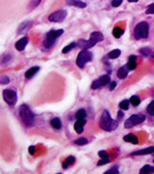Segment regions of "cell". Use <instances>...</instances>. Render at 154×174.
<instances>
[{
  "mask_svg": "<svg viewBox=\"0 0 154 174\" xmlns=\"http://www.w3.org/2000/svg\"><path fill=\"white\" fill-rule=\"evenodd\" d=\"M19 115L22 124L27 127H31L34 124V114L27 104H21L19 109Z\"/></svg>",
  "mask_w": 154,
  "mask_h": 174,
  "instance_id": "1",
  "label": "cell"
},
{
  "mask_svg": "<svg viewBox=\"0 0 154 174\" xmlns=\"http://www.w3.org/2000/svg\"><path fill=\"white\" fill-rule=\"evenodd\" d=\"M99 125L102 130L106 131H112L118 127L119 122L111 118V114L109 113L108 110H104L99 119Z\"/></svg>",
  "mask_w": 154,
  "mask_h": 174,
  "instance_id": "2",
  "label": "cell"
},
{
  "mask_svg": "<svg viewBox=\"0 0 154 174\" xmlns=\"http://www.w3.org/2000/svg\"><path fill=\"white\" fill-rule=\"evenodd\" d=\"M104 39V37L102 33L100 32H93L90 34V37L88 40H84L81 39L77 43V46L79 48H81L82 49H89L91 48H93L95 45L98 44V42L102 41Z\"/></svg>",
  "mask_w": 154,
  "mask_h": 174,
  "instance_id": "3",
  "label": "cell"
},
{
  "mask_svg": "<svg viewBox=\"0 0 154 174\" xmlns=\"http://www.w3.org/2000/svg\"><path fill=\"white\" fill-rule=\"evenodd\" d=\"M63 32L64 31L62 30V29H58V30H51V31H49L48 33L46 34V37L44 39V42H43L44 48L46 49H51L53 46H54L56 39L60 37L61 34H63Z\"/></svg>",
  "mask_w": 154,
  "mask_h": 174,
  "instance_id": "4",
  "label": "cell"
},
{
  "mask_svg": "<svg viewBox=\"0 0 154 174\" xmlns=\"http://www.w3.org/2000/svg\"><path fill=\"white\" fill-rule=\"evenodd\" d=\"M149 31H150V25L147 21H141L135 27L134 30V36L137 40L144 39L149 37Z\"/></svg>",
  "mask_w": 154,
  "mask_h": 174,
  "instance_id": "5",
  "label": "cell"
},
{
  "mask_svg": "<svg viewBox=\"0 0 154 174\" xmlns=\"http://www.w3.org/2000/svg\"><path fill=\"white\" fill-rule=\"evenodd\" d=\"M93 59V54L88 49H82L76 59V64L79 68H84L87 62H91Z\"/></svg>",
  "mask_w": 154,
  "mask_h": 174,
  "instance_id": "6",
  "label": "cell"
},
{
  "mask_svg": "<svg viewBox=\"0 0 154 174\" xmlns=\"http://www.w3.org/2000/svg\"><path fill=\"white\" fill-rule=\"evenodd\" d=\"M146 120V117L141 114H135L131 115L129 118H127L124 122V127L125 129H131V127L143 123Z\"/></svg>",
  "mask_w": 154,
  "mask_h": 174,
  "instance_id": "7",
  "label": "cell"
},
{
  "mask_svg": "<svg viewBox=\"0 0 154 174\" xmlns=\"http://www.w3.org/2000/svg\"><path fill=\"white\" fill-rule=\"evenodd\" d=\"M3 99L9 105H15L18 101V96L15 90H5L3 91Z\"/></svg>",
  "mask_w": 154,
  "mask_h": 174,
  "instance_id": "8",
  "label": "cell"
},
{
  "mask_svg": "<svg viewBox=\"0 0 154 174\" xmlns=\"http://www.w3.org/2000/svg\"><path fill=\"white\" fill-rule=\"evenodd\" d=\"M110 83H111L110 75L104 74V75H102V77H100L99 78H98V79H96L94 81V82L92 83V85H91V89L92 90H98V89L102 88V87L107 86Z\"/></svg>",
  "mask_w": 154,
  "mask_h": 174,
  "instance_id": "9",
  "label": "cell"
},
{
  "mask_svg": "<svg viewBox=\"0 0 154 174\" xmlns=\"http://www.w3.org/2000/svg\"><path fill=\"white\" fill-rule=\"evenodd\" d=\"M67 16V12L66 10L64 9H61V10H57L54 11L53 13H51L48 16V20L49 21L52 22H61Z\"/></svg>",
  "mask_w": 154,
  "mask_h": 174,
  "instance_id": "10",
  "label": "cell"
},
{
  "mask_svg": "<svg viewBox=\"0 0 154 174\" xmlns=\"http://www.w3.org/2000/svg\"><path fill=\"white\" fill-rule=\"evenodd\" d=\"M29 41V38L27 37H23L21 39H19L18 41L15 43V49L19 51H22L23 49H25V47L28 44Z\"/></svg>",
  "mask_w": 154,
  "mask_h": 174,
  "instance_id": "11",
  "label": "cell"
},
{
  "mask_svg": "<svg viewBox=\"0 0 154 174\" xmlns=\"http://www.w3.org/2000/svg\"><path fill=\"white\" fill-rule=\"evenodd\" d=\"M86 124V118H81V119H77V121L74 123V130L81 134V133L84 131V127Z\"/></svg>",
  "mask_w": 154,
  "mask_h": 174,
  "instance_id": "12",
  "label": "cell"
},
{
  "mask_svg": "<svg viewBox=\"0 0 154 174\" xmlns=\"http://www.w3.org/2000/svg\"><path fill=\"white\" fill-rule=\"evenodd\" d=\"M32 24L33 22L30 21H23L21 22V24H20L19 28H18V34H24L26 33L29 29H30L32 27Z\"/></svg>",
  "mask_w": 154,
  "mask_h": 174,
  "instance_id": "13",
  "label": "cell"
},
{
  "mask_svg": "<svg viewBox=\"0 0 154 174\" xmlns=\"http://www.w3.org/2000/svg\"><path fill=\"white\" fill-rule=\"evenodd\" d=\"M150 154H154V146L135 151V152H133L131 154V155H150Z\"/></svg>",
  "mask_w": 154,
  "mask_h": 174,
  "instance_id": "14",
  "label": "cell"
},
{
  "mask_svg": "<svg viewBox=\"0 0 154 174\" xmlns=\"http://www.w3.org/2000/svg\"><path fill=\"white\" fill-rule=\"evenodd\" d=\"M66 3L69 6H73L76 8H80V9H85L86 8V3H85L82 0H66Z\"/></svg>",
  "mask_w": 154,
  "mask_h": 174,
  "instance_id": "15",
  "label": "cell"
},
{
  "mask_svg": "<svg viewBox=\"0 0 154 174\" xmlns=\"http://www.w3.org/2000/svg\"><path fill=\"white\" fill-rule=\"evenodd\" d=\"M137 57H135V55H131L129 56L128 58V62H127V67L129 70H135V68H137Z\"/></svg>",
  "mask_w": 154,
  "mask_h": 174,
  "instance_id": "16",
  "label": "cell"
},
{
  "mask_svg": "<svg viewBox=\"0 0 154 174\" xmlns=\"http://www.w3.org/2000/svg\"><path fill=\"white\" fill-rule=\"evenodd\" d=\"M40 70V67L38 66H34V67H31L30 69H28V70L25 72L24 74V77L27 78V79H31L34 74H36L37 72Z\"/></svg>",
  "mask_w": 154,
  "mask_h": 174,
  "instance_id": "17",
  "label": "cell"
},
{
  "mask_svg": "<svg viewBox=\"0 0 154 174\" xmlns=\"http://www.w3.org/2000/svg\"><path fill=\"white\" fill-rule=\"evenodd\" d=\"M128 71H129V69L127 67V64L124 65V66H122L119 69V70H118V72H117V77H119L120 79L126 78L127 74H128Z\"/></svg>",
  "mask_w": 154,
  "mask_h": 174,
  "instance_id": "18",
  "label": "cell"
},
{
  "mask_svg": "<svg viewBox=\"0 0 154 174\" xmlns=\"http://www.w3.org/2000/svg\"><path fill=\"white\" fill-rule=\"evenodd\" d=\"M123 141L126 142H131L133 144H138V138L132 134V133H129V134L125 135L123 137Z\"/></svg>",
  "mask_w": 154,
  "mask_h": 174,
  "instance_id": "19",
  "label": "cell"
},
{
  "mask_svg": "<svg viewBox=\"0 0 154 174\" xmlns=\"http://www.w3.org/2000/svg\"><path fill=\"white\" fill-rule=\"evenodd\" d=\"M50 125L51 127H53V129H55V130H61V127H62V123H61V119L58 118V117H54V118H52L51 121H50Z\"/></svg>",
  "mask_w": 154,
  "mask_h": 174,
  "instance_id": "20",
  "label": "cell"
},
{
  "mask_svg": "<svg viewBox=\"0 0 154 174\" xmlns=\"http://www.w3.org/2000/svg\"><path fill=\"white\" fill-rule=\"evenodd\" d=\"M74 162H75V158H74V156H73V155H70L64 160V162L62 163V168L66 170V169H68L70 166L73 165Z\"/></svg>",
  "mask_w": 154,
  "mask_h": 174,
  "instance_id": "21",
  "label": "cell"
},
{
  "mask_svg": "<svg viewBox=\"0 0 154 174\" xmlns=\"http://www.w3.org/2000/svg\"><path fill=\"white\" fill-rule=\"evenodd\" d=\"M154 173V167L150 165H145L141 168L139 174H153Z\"/></svg>",
  "mask_w": 154,
  "mask_h": 174,
  "instance_id": "22",
  "label": "cell"
},
{
  "mask_svg": "<svg viewBox=\"0 0 154 174\" xmlns=\"http://www.w3.org/2000/svg\"><path fill=\"white\" fill-rule=\"evenodd\" d=\"M120 55H121V50L118 49H115L113 50H111V52H109L108 58L111 60H114V59H117Z\"/></svg>",
  "mask_w": 154,
  "mask_h": 174,
  "instance_id": "23",
  "label": "cell"
},
{
  "mask_svg": "<svg viewBox=\"0 0 154 174\" xmlns=\"http://www.w3.org/2000/svg\"><path fill=\"white\" fill-rule=\"evenodd\" d=\"M124 33V30L120 27H115L113 29V31H112V34H113V37L115 38H120Z\"/></svg>",
  "mask_w": 154,
  "mask_h": 174,
  "instance_id": "24",
  "label": "cell"
},
{
  "mask_svg": "<svg viewBox=\"0 0 154 174\" xmlns=\"http://www.w3.org/2000/svg\"><path fill=\"white\" fill-rule=\"evenodd\" d=\"M12 60V56L10 54L7 53L1 57V59H0V62L2 63V64H8V63L10 62V61Z\"/></svg>",
  "mask_w": 154,
  "mask_h": 174,
  "instance_id": "25",
  "label": "cell"
},
{
  "mask_svg": "<svg viewBox=\"0 0 154 174\" xmlns=\"http://www.w3.org/2000/svg\"><path fill=\"white\" fill-rule=\"evenodd\" d=\"M77 46V43L76 42H72V43H70L69 45H67L66 47H64L62 49V53H68L69 51H71L72 49H73L75 47Z\"/></svg>",
  "mask_w": 154,
  "mask_h": 174,
  "instance_id": "26",
  "label": "cell"
},
{
  "mask_svg": "<svg viewBox=\"0 0 154 174\" xmlns=\"http://www.w3.org/2000/svg\"><path fill=\"white\" fill-rule=\"evenodd\" d=\"M129 102H130V103H131L133 106H138V105H139V104H140V99H139V97L137 96V95L132 96L131 98H130Z\"/></svg>",
  "mask_w": 154,
  "mask_h": 174,
  "instance_id": "27",
  "label": "cell"
},
{
  "mask_svg": "<svg viewBox=\"0 0 154 174\" xmlns=\"http://www.w3.org/2000/svg\"><path fill=\"white\" fill-rule=\"evenodd\" d=\"M86 112L85 109H79L78 111L75 114V117L77 119H81V118H86Z\"/></svg>",
  "mask_w": 154,
  "mask_h": 174,
  "instance_id": "28",
  "label": "cell"
},
{
  "mask_svg": "<svg viewBox=\"0 0 154 174\" xmlns=\"http://www.w3.org/2000/svg\"><path fill=\"white\" fill-rule=\"evenodd\" d=\"M129 104H130V102L128 100H123L119 103V107L121 108V110H128Z\"/></svg>",
  "mask_w": 154,
  "mask_h": 174,
  "instance_id": "29",
  "label": "cell"
},
{
  "mask_svg": "<svg viewBox=\"0 0 154 174\" xmlns=\"http://www.w3.org/2000/svg\"><path fill=\"white\" fill-rule=\"evenodd\" d=\"M118 173H119V167L113 166L112 168H111L110 170H108L107 171H105L103 174H118Z\"/></svg>",
  "mask_w": 154,
  "mask_h": 174,
  "instance_id": "30",
  "label": "cell"
},
{
  "mask_svg": "<svg viewBox=\"0 0 154 174\" xmlns=\"http://www.w3.org/2000/svg\"><path fill=\"white\" fill-rule=\"evenodd\" d=\"M40 3H41V0H31L30 3H29L28 8L29 9H34L36 8Z\"/></svg>",
  "mask_w": 154,
  "mask_h": 174,
  "instance_id": "31",
  "label": "cell"
},
{
  "mask_svg": "<svg viewBox=\"0 0 154 174\" xmlns=\"http://www.w3.org/2000/svg\"><path fill=\"white\" fill-rule=\"evenodd\" d=\"M87 142H88V141H87L86 138H79V139H77V140L74 141V143L77 144V145H80V146L86 145Z\"/></svg>",
  "mask_w": 154,
  "mask_h": 174,
  "instance_id": "32",
  "label": "cell"
},
{
  "mask_svg": "<svg viewBox=\"0 0 154 174\" xmlns=\"http://www.w3.org/2000/svg\"><path fill=\"white\" fill-rule=\"evenodd\" d=\"M140 53L143 55V56H150V54L152 53V51L150 48H142L140 49Z\"/></svg>",
  "mask_w": 154,
  "mask_h": 174,
  "instance_id": "33",
  "label": "cell"
},
{
  "mask_svg": "<svg viewBox=\"0 0 154 174\" xmlns=\"http://www.w3.org/2000/svg\"><path fill=\"white\" fill-rule=\"evenodd\" d=\"M9 82H10V79L8 75H2V77H0V84L8 85Z\"/></svg>",
  "mask_w": 154,
  "mask_h": 174,
  "instance_id": "34",
  "label": "cell"
},
{
  "mask_svg": "<svg viewBox=\"0 0 154 174\" xmlns=\"http://www.w3.org/2000/svg\"><path fill=\"white\" fill-rule=\"evenodd\" d=\"M147 112H148V114L154 115V100L149 104V106H148V108H147Z\"/></svg>",
  "mask_w": 154,
  "mask_h": 174,
  "instance_id": "35",
  "label": "cell"
},
{
  "mask_svg": "<svg viewBox=\"0 0 154 174\" xmlns=\"http://www.w3.org/2000/svg\"><path fill=\"white\" fill-rule=\"evenodd\" d=\"M110 162H111L110 158H101V159H100V160L98 162V166H103V165H105V164L110 163Z\"/></svg>",
  "mask_w": 154,
  "mask_h": 174,
  "instance_id": "36",
  "label": "cell"
},
{
  "mask_svg": "<svg viewBox=\"0 0 154 174\" xmlns=\"http://www.w3.org/2000/svg\"><path fill=\"white\" fill-rule=\"evenodd\" d=\"M146 13L147 14H154V3L150 4L148 9H146Z\"/></svg>",
  "mask_w": 154,
  "mask_h": 174,
  "instance_id": "37",
  "label": "cell"
},
{
  "mask_svg": "<svg viewBox=\"0 0 154 174\" xmlns=\"http://www.w3.org/2000/svg\"><path fill=\"white\" fill-rule=\"evenodd\" d=\"M98 155L100 158H109V154L106 152V151H99L98 152Z\"/></svg>",
  "mask_w": 154,
  "mask_h": 174,
  "instance_id": "38",
  "label": "cell"
},
{
  "mask_svg": "<svg viewBox=\"0 0 154 174\" xmlns=\"http://www.w3.org/2000/svg\"><path fill=\"white\" fill-rule=\"evenodd\" d=\"M123 0H112V1H111V6H112V7H114V8H117L123 3Z\"/></svg>",
  "mask_w": 154,
  "mask_h": 174,
  "instance_id": "39",
  "label": "cell"
},
{
  "mask_svg": "<svg viewBox=\"0 0 154 174\" xmlns=\"http://www.w3.org/2000/svg\"><path fill=\"white\" fill-rule=\"evenodd\" d=\"M117 86L116 81H112V82L110 83V90H113Z\"/></svg>",
  "mask_w": 154,
  "mask_h": 174,
  "instance_id": "40",
  "label": "cell"
},
{
  "mask_svg": "<svg viewBox=\"0 0 154 174\" xmlns=\"http://www.w3.org/2000/svg\"><path fill=\"white\" fill-rule=\"evenodd\" d=\"M29 153H30L31 155H34V153H35V146L32 145V146L29 147Z\"/></svg>",
  "mask_w": 154,
  "mask_h": 174,
  "instance_id": "41",
  "label": "cell"
},
{
  "mask_svg": "<svg viewBox=\"0 0 154 174\" xmlns=\"http://www.w3.org/2000/svg\"><path fill=\"white\" fill-rule=\"evenodd\" d=\"M123 110H120V111L119 112H118V119H122L123 118Z\"/></svg>",
  "mask_w": 154,
  "mask_h": 174,
  "instance_id": "42",
  "label": "cell"
},
{
  "mask_svg": "<svg viewBox=\"0 0 154 174\" xmlns=\"http://www.w3.org/2000/svg\"><path fill=\"white\" fill-rule=\"evenodd\" d=\"M150 61L154 62V52H152V53L150 54Z\"/></svg>",
  "mask_w": 154,
  "mask_h": 174,
  "instance_id": "43",
  "label": "cell"
},
{
  "mask_svg": "<svg viewBox=\"0 0 154 174\" xmlns=\"http://www.w3.org/2000/svg\"><path fill=\"white\" fill-rule=\"evenodd\" d=\"M138 1V0H128V2H130V3H135Z\"/></svg>",
  "mask_w": 154,
  "mask_h": 174,
  "instance_id": "44",
  "label": "cell"
},
{
  "mask_svg": "<svg viewBox=\"0 0 154 174\" xmlns=\"http://www.w3.org/2000/svg\"><path fill=\"white\" fill-rule=\"evenodd\" d=\"M57 174H61V173H57Z\"/></svg>",
  "mask_w": 154,
  "mask_h": 174,
  "instance_id": "45",
  "label": "cell"
},
{
  "mask_svg": "<svg viewBox=\"0 0 154 174\" xmlns=\"http://www.w3.org/2000/svg\"><path fill=\"white\" fill-rule=\"evenodd\" d=\"M153 163H154V159H153Z\"/></svg>",
  "mask_w": 154,
  "mask_h": 174,
  "instance_id": "46",
  "label": "cell"
}]
</instances>
